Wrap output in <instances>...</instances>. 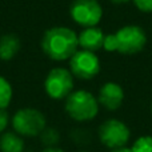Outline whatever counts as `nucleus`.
<instances>
[{"instance_id":"a211bd4d","label":"nucleus","mask_w":152,"mask_h":152,"mask_svg":"<svg viewBox=\"0 0 152 152\" xmlns=\"http://www.w3.org/2000/svg\"><path fill=\"white\" fill-rule=\"evenodd\" d=\"M42 152H64V151L61 150V148H59V147H47Z\"/></svg>"},{"instance_id":"20e7f679","label":"nucleus","mask_w":152,"mask_h":152,"mask_svg":"<svg viewBox=\"0 0 152 152\" xmlns=\"http://www.w3.org/2000/svg\"><path fill=\"white\" fill-rule=\"evenodd\" d=\"M12 127L20 136H36L45 128V116L36 108H21L13 115Z\"/></svg>"},{"instance_id":"f8f14e48","label":"nucleus","mask_w":152,"mask_h":152,"mask_svg":"<svg viewBox=\"0 0 152 152\" xmlns=\"http://www.w3.org/2000/svg\"><path fill=\"white\" fill-rule=\"evenodd\" d=\"M24 142L16 132H4L0 136V152H23Z\"/></svg>"},{"instance_id":"aec40b11","label":"nucleus","mask_w":152,"mask_h":152,"mask_svg":"<svg viewBox=\"0 0 152 152\" xmlns=\"http://www.w3.org/2000/svg\"><path fill=\"white\" fill-rule=\"evenodd\" d=\"M112 3H116V4H124V3L129 1V0H111Z\"/></svg>"},{"instance_id":"423d86ee","label":"nucleus","mask_w":152,"mask_h":152,"mask_svg":"<svg viewBox=\"0 0 152 152\" xmlns=\"http://www.w3.org/2000/svg\"><path fill=\"white\" fill-rule=\"evenodd\" d=\"M75 23L84 27H96L103 18V8L97 0H75L69 8Z\"/></svg>"},{"instance_id":"f03ea898","label":"nucleus","mask_w":152,"mask_h":152,"mask_svg":"<svg viewBox=\"0 0 152 152\" xmlns=\"http://www.w3.org/2000/svg\"><path fill=\"white\" fill-rule=\"evenodd\" d=\"M147 44V35L144 29L137 26L121 27L111 35H105L104 48L110 52H119L121 55H135L140 52Z\"/></svg>"},{"instance_id":"6e6552de","label":"nucleus","mask_w":152,"mask_h":152,"mask_svg":"<svg viewBox=\"0 0 152 152\" xmlns=\"http://www.w3.org/2000/svg\"><path fill=\"white\" fill-rule=\"evenodd\" d=\"M69 67L72 75L77 79L91 80L100 72V60L95 52L81 50L76 51L69 59Z\"/></svg>"},{"instance_id":"6ab92c4d","label":"nucleus","mask_w":152,"mask_h":152,"mask_svg":"<svg viewBox=\"0 0 152 152\" xmlns=\"http://www.w3.org/2000/svg\"><path fill=\"white\" fill-rule=\"evenodd\" d=\"M111 152H132L131 148H127V147H121V148H116V150H112Z\"/></svg>"},{"instance_id":"9b49d317","label":"nucleus","mask_w":152,"mask_h":152,"mask_svg":"<svg viewBox=\"0 0 152 152\" xmlns=\"http://www.w3.org/2000/svg\"><path fill=\"white\" fill-rule=\"evenodd\" d=\"M20 51V40L16 35L7 34L0 37V59L1 60H11Z\"/></svg>"},{"instance_id":"2eb2a0df","label":"nucleus","mask_w":152,"mask_h":152,"mask_svg":"<svg viewBox=\"0 0 152 152\" xmlns=\"http://www.w3.org/2000/svg\"><path fill=\"white\" fill-rule=\"evenodd\" d=\"M132 152H152V136H140L134 142Z\"/></svg>"},{"instance_id":"7ed1b4c3","label":"nucleus","mask_w":152,"mask_h":152,"mask_svg":"<svg viewBox=\"0 0 152 152\" xmlns=\"http://www.w3.org/2000/svg\"><path fill=\"white\" fill-rule=\"evenodd\" d=\"M66 111L76 121H89L99 113V102L91 92L77 89L66 99Z\"/></svg>"},{"instance_id":"dca6fc26","label":"nucleus","mask_w":152,"mask_h":152,"mask_svg":"<svg viewBox=\"0 0 152 152\" xmlns=\"http://www.w3.org/2000/svg\"><path fill=\"white\" fill-rule=\"evenodd\" d=\"M134 4L142 12L145 13L152 12V0H134Z\"/></svg>"},{"instance_id":"39448f33","label":"nucleus","mask_w":152,"mask_h":152,"mask_svg":"<svg viewBox=\"0 0 152 152\" xmlns=\"http://www.w3.org/2000/svg\"><path fill=\"white\" fill-rule=\"evenodd\" d=\"M44 89L53 100L67 99L74 91V75L71 71L61 67L51 69L44 80Z\"/></svg>"},{"instance_id":"9d476101","label":"nucleus","mask_w":152,"mask_h":152,"mask_svg":"<svg viewBox=\"0 0 152 152\" xmlns=\"http://www.w3.org/2000/svg\"><path fill=\"white\" fill-rule=\"evenodd\" d=\"M77 40H79V47H81L83 50L95 51L103 48L104 45V40H105V35L99 27H87L84 28L80 34L77 35Z\"/></svg>"},{"instance_id":"4468645a","label":"nucleus","mask_w":152,"mask_h":152,"mask_svg":"<svg viewBox=\"0 0 152 152\" xmlns=\"http://www.w3.org/2000/svg\"><path fill=\"white\" fill-rule=\"evenodd\" d=\"M40 140H42L43 144H45L47 147H55L56 144L60 140V134H59L58 129L55 128H47L44 129L40 134Z\"/></svg>"},{"instance_id":"f3484780","label":"nucleus","mask_w":152,"mask_h":152,"mask_svg":"<svg viewBox=\"0 0 152 152\" xmlns=\"http://www.w3.org/2000/svg\"><path fill=\"white\" fill-rule=\"evenodd\" d=\"M8 120H10V118H8V113L5 112V110H0V134L5 131L8 126Z\"/></svg>"},{"instance_id":"ddd939ff","label":"nucleus","mask_w":152,"mask_h":152,"mask_svg":"<svg viewBox=\"0 0 152 152\" xmlns=\"http://www.w3.org/2000/svg\"><path fill=\"white\" fill-rule=\"evenodd\" d=\"M12 86L5 77L0 75V110H5L12 100Z\"/></svg>"},{"instance_id":"1a4fd4ad","label":"nucleus","mask_w":152,"mask_h":152,"mask_svg":"<svg viewBox=\"0 0 152 152\" xmlns=\"http://www.w3.org/2000/svg\"><path fill=\"white\" fill-rule=\"evenodd\" d=\"M124 100V91L120 84L115 81H108L103 84L99 91L97 102L105 107L108 111H116L120 108L121 103Z\"/></svg>"},{"instance_id":"0eeeda50","label":"nucleus","mask_w":152,"mask_h":152,"mask_svg":"<svg viewBox=\"0 0 152 152\" xmlns=\"http://www.w3.org/2000/svg\"><path fill=\"white\" fill-rule=\"evenodd\" d=\"M129 137H131L129 128L118 119H110L104 121L99 128L100 142L111 150L126 147Z\"/></svg>"},{"instance_id":"f257e3e1","label":"nucleus","mask_w":152,"mask_h":152,"mask_svg":"<svg viewBox=\"0 0 152 152\" xmlns=\"http://www.w3.org/2000/svg\"><path fill=\"white\" fill-rule=\"evenodd\" d=\"M42 50L55 61L69 60L77 51L79 40L74 29L67 27H53L44 32L42 39Z\"/></svg>"}]
</instances>
